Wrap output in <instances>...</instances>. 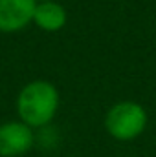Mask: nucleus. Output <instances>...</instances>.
<instances>
[{
  "instance_id": "nucleus-2",
  "label": "nucleus",
  "mask_w": 156,
  "mask_h": 157,
  "mask_svg": "<svg viewBox=\"0 0 156 157\" xmlns=\"http://www.w3.org/2000/svg\"><path fill=\"white\" fill-rule=\"evenodd\" d=\"M147 126V112L142 104L132 101H121L114 104L105 117L109 135L117 141H132L143 133Z\"/></svg>"
},
{
  "instance_id": "nucleus-4",
  "label": "nucleus",
  "mask_w": 156,
  "mask_h": 157,
  "mask_svg": "<svg viewBox=\"0 0 156 157\" xmlns=\"http://www.w3.org/2000/svg\"><path fill=\"white\" fill-rule=\"evenodd\" d=\"M37 0H0V31L17 33L33 22Z\"/></svg>"
},
{
  "instance_id": "nucleus-6",
  "label": "nucleus",
  "mask_w": 156,
  "mask_h": 157,
  "mask_svg": "<svg viewBox=\"0 0 156 157\" xmlns=\"http://www.w3.org/2000/svg\"><path fill=\"white\" fill-rule=\"evenodd\" d=\"M37 2H48V0H37Z\"/></svg>"
},
{
  "instance_id": "nucleus-5",
  "label": "nucleus",
  "mask_w": 156,
  "mask_h": 157,
  "mask_svg": "<svg viewBox=\"0 0 156 157\" xmlns=\"http://www.w3.org/2000/svg\"><path fill=\"white\" fill-rule=\"evenodd\" d=\"M33 22H35V26L39 29L46 31V33H57V31H61L66 26L68 13H66L64 6L55 2V0L37 2Z\"/></svg>"
},
{
  "instance_id": "nucleus-3",
  "label": "nucleus",
  "mask_w": 156,
  "mask_h": 157,
  "mask_svg": "<svg viewBox=\"0 0 156 157\" xmlns=\"http://www.w3.org/2000/svg\"><path fill=\"white\" fill-rule=\"evenodd\" d=\"M35 143L33 130L22 121L0 124V157H18Z\"/></svg>"
},
{
  "instance_id": "nucleus-1",
  "label": "nucleus",
  "mask_w": 156,
  "mask_h": 157,
  "mask_svg": "<svg viewBox=\"0 0 156 157\" xmlns=\"http://www.w3.org/2000/svg\"><path fill=\"white\" fill-rule=\"evenodd\" d=\"M59 101V91L50 80H31L18 91L17 113L30 128H40L55 117Z\"/></svg>"
}]
</instances>
